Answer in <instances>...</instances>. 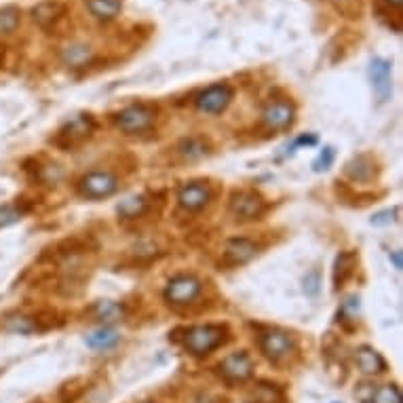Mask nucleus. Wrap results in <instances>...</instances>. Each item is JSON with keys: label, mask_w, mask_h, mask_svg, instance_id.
<instances>
[{"label": "nucleus", "mask_w": 403, "mask_h": 403, "mask_svg": "<svg viewBox=\"0 0 403 403\" xmlns=\"http://www.w3.org/2000/svg\"><path fill=\"white\" fill-rule=\"evenodd\" d=\"M226 340H228V329L224 325L205 323V325H194V327L186 329L184 347L188 349V353H192L196 357H203V355H209L216 349H220Z\"/></svg>", "instance_id": "f257e3e1"}, {"label": "nucleus", "mask_w": 403, "mask_h": 403, "mask_svg": "<svg viewBox=\"0 0 403 403\" xmlns=\"http://www.w3.org/2000/svg\"><path fill=\"white\" fill-rule=\"evenodd\" d=\"M95 131V121L93 116L89 114H81V116H74L65 123L53 140L55 146L63 148V150H72V148H79L81 144H85Z\"/></svg>", "instance_id": "f03ea898"}, {"label": "nucleus", "mask_w": 403, "mask_h": 403, "mask_svg": "<svg viewBox=\"0 0 403 403\" xmlns=\"http://www.w3.org/2000/svg\"><path fill=\"white\" fill-rule=\"evenodd\" d=\"M296 338L283 329H266L260 335V351L273 363H283L296 353Z\"/></svg>", "instance_id": "7ed1b4c3"}, {"label": "nucleus", "mask_w": 403, "mask_h": 403, "mask_svg": "<svg viewBox=\"0 0 403 403\" xmlns=\"http://www.w3.org/2000/svg\"><path fill=\"white\" fill-rule=\"evenodd\" d=\"M156 118V110L150 104H133L127 106L125 110H121L116 114V127L129 136H136V133H144L154 125Z\"/></svg>", "instance_id": "20e7f679"}, {"label": "nucleus", "mask_w": 403, "mask_h": 403, "mask_svg": "<svg viewBox=\"0 0 403 403\" xmlns=\"http://www.w3.org/2000/svg\"><path fill=\"white\" fill-rule=\"evenodd\" d=\"M118 190V178L110 172H89L79 182V192L85 198H108Z\"/></svg>", "instance_id": "39448f33"}, {"label": "nucleus", "mask_w": 403, "mask_h": 403, "mask_svg": "<svg viewBox=\"0 0 403 403\" xmlns=\"http://www.w3.org/2000/svg\"><path fill=\"white\" fill-rule=\"evenodd\" d=\"M203 291V283L194 275H178L176 279L169 281L165 289V300L174 307H186L200 296Z\"/></svg>", "instance_id": "423d86ee"}, {"label": "nucleus", "mask_w": 403, "mask_h": 403, "mask_svg": "<svg viewBox=\"0 0 403 403\" xmlns=\"http://www.w3.org/2000/svg\"><path fill=\"white\" fill-rule=\"evenodd\" d=\"M234 97V91L230 85L226 83H216L211 87H207L205 91H200L194 99V104L200 112L205 114H222Z\"/></svg>", "instance_id": "0eeeda50"}, {"label": "nucleus", "mask_w": 403, "mask_h": 403, "mask_svg": "<svg viewBox=\"0 0 403 403\" xmlns=\"http://www.w3.org/2000/svg\"><path fill=\"white\" fill-rule=\"evenodd\" d=\"M264 211H266L264 198L254 190H239V192H234L232 198H230V214H232L234 220H239V222L258 220Z\"/></svg>", "instance_id": "6e6552de"}, {"label": "nucleus", "mask_w": 403, "mask_h": 403, "mask_svg": "<svg viewBox=\"0 0 403 403\" xmlns=\"http://www.w3.org/2000/svg\"><path fill=\"white\" fill-rule=\"evenodd\" d=\"M260 247L251 241V239H228L224 249H222V264L226 268H237V266H243L247 262H251L256 256H258Z\"/></svg>", "instance_id": "1a4fd4ad"}, {"label": "nucleus", "mask_w": 403, "mask_h": 403, "mask_svg": "<svg viewBox=\"0 0 403 403\" xmlns=\"http://www.w3.org/2000/svg\"><path fill=\"white\" fill-rule=\"evenodd\" d=\"M218 369H220V376L226 382L237 384V382H245L247 378H251L254 361L247 353H232L218 365Z\"/></svg>", "instance_id": "9d476101"}, {"label": "nucleus", "mask_w": 403, "mask_h": 403, "mask_svg": "<svg viewBox=\"0 0 403 403\" xmlns=\"http://www.w3.org/2000/svg\"><path fill=\"white\" fill-rule=\"evenodd\" d=\"M293 116H296L293 104L285 102V99H279V102L266 106V110L262 112V125L268 131H285L287 127H291Z\"/></svg>", "instance_id": "9b49d317"}, {"label": "nucleus", "mask_w": 403, "mask_h": 403, "mask_svg": "<svg viewBox=\"0 0 403 403\" xmlns=\"http://www.w3.org/2000/svg\"><path fill=\"white\" fill-rule=\"evenodd\" d=\"M211 198V190L203 182H190L184 184L178 192V203L186 211H198L203 209Z\"/></svg>", "instance_id": "f8f14e48"}, {"label": "nucleus", "mask_w": 403, "mask_h": 403, "mask_svg": "<svg viewBox=\"0 0 403 403\" xmlns=\"http://www.w3.org/2000/svg\"><path fill=\"white\" fill-rule=\"evenodd\" d=\"M369 79L374 85V93L378 95L380 102H386L393 93V81H391V63L386 59H372L369 63Z\"/></svg>", "instance_id": "ddd939ff"}, {"label": "nucleus", "mask_w": 403, "mask_h": 403, "mask_svg": "<svg viewBox=\"0 0 403 403\" xmlns=\"http://www.w3.org/2000/svg\"><path fill=\"white\" fill-rule=\"evenodd\" d=\"M355 361L359 365V369L367 376H376L382 374L386 369V361L382 359V355L378 351H374L372 347H361L355 353Z\"/></svg>", "instance_id": "4468645a"}, {"label": "nucleus", "mask_w": 403, "mask_h": 403, "mask_svg": "<svg viewBox=\"0 0 403 403\" xmlns=\"http://www.w3.org/2000/svg\"><path fill=\"white\" fill-rule=\"evenodd\" d=\"M357 262H359V258L353 251H342L338 258H335V264H333V287L335 289L344 287V283L353 277Z\"/></svg>", "instance_id": "2eb2a0df"}, {"label": "nucleus", "mask_w": 403, "mask_h": 403, "mask_svg": "<svg viewBox=\"0 0 403 403\" xmlns=\"http://www.w3.org/2000/svg\"><path fill=\"white\" fill-rule=\"evenodd\" d=\"M63 15H65V7L59 5V3H43V5L32 9V19H34L45 30L55 25Z\"/></svg>", "instance_id": "dca6fc26"}, {"label": "nucleus", "mask_w": 403, "mask_h": 403, "mask_svg": "<svg viewBox=\"0 0 403 403\" xmlns=\"http://www.w3.org/2000/svg\"><path fill=\"white\" fill-rule=\"evenodd\" d=\"M347 176L355 182H367L374 178V158L367 154H359L355 156L349 165H347Z\"/></svg>", "instance_id": "f3484780"}, {"label": "nucleus", "mask_w": 403, "mask_h": 403, "mask_svg": "<svg viewBox=\"0 0 403 403\" xmlns=\"http://www.w3.org/2000/svg\"><path fill=\"white\" fill-rule=\"evenodd\" d=\"M121 342V335L112 327H99L87 335V347L95 351H110Z\"/></svg>", "instance_id": "a211bd4d"}, {"label": "nucleus", "mask_w": 403, "mask_h": 403, "mask_svg": "<svg viewBox=\"0 0 403 403\" xmlns=\"http://www.w3.org/2000/svg\"><path fill=\"white\" fill-rule=\"evenodd\" d=\"M87 9L95 19L110 21L121 13L123 0H87Z\"/></svg>", "instance_id": "6ab92c4d"}, {"label": "nucleus", "mask_w": 403, "mask_h": 403, "mask_svg": "<svg viewBox=\"0 0 403 403\" xmlns=\"http://www.w3.org/2000/svg\"><path fill=\"white\" fill-rule=\"evenodd\" d=\"M61 59H63L65 65H72V68H81V65H87L93 59V49L89 45L76 43V45H70V47L63 49Z\"/></svg>", "instance_id": "aec40b11"}, {"label": "nucleus", "mask_w": 403, "mask_h": 403, "mask_svg": "<svg viewBox=\"0 0 403 403\" xmlns=\"http://www.w3.org/2000/svg\"><path fill=\"white\" fill-rule=\"evenodd\" d=\"M247 403H285V395H283V391H281L279 386H275V384L260 382V384L251 391Z\"/></svg>", "instance_id": "412c9836"}, {"label": "nucleus", "mask_w": 403, "mask_h": 403, "mask_svg": "<svg viewBox=\"0 0 403 403\" xmlns=\"http://www.w3.org/2000/svg\"><path fill=\"white\" fill-rule=\"evenodd\" d=\"M91 311H93V317L95 319L104 321V323H114V321H118V319L125 317V307L118 304V302H110V300L97 302V304Z\"/></svg>", "instance_id": "4be33fe9"}, {"label": "nucleus", "mask_w": 403, "mask_h": 403, "mask_svg": "<svg viewBox=\"0 0 403 403\" xmlns=\"http://www.w3.org/2000/svg\"><path fill=\"white\" fill-rule=\"evenodd\" d=\"M21 21V11L17 7H3L0 9V37L13 34Z\"/></svg>", "instance_id": "5701e85b"}, {"label": "nucleus", "mask_w": 403, "mask_h": 403, "mask_svg": "<svg viewBox=\"0 0 403 403\" xmlns=\"http://www.w3.org/2000/svg\"><path fill=\"white\" fill-rule=\"evenodd\" d=\"M178 150H180V154H182L186 161H196V158H203L205 154H209L207 142H203L200 138H190V140L182 142V146H180Z\"/></svg>", "instance_id": "b1692460"}, {"label": "nucleus", "mask_w": 403, "mask_h": 403, "mask_svg": "<svg viewBox=\"0 0 403 403\" xmlns=\"http://www.w3.org/2000/svg\"><path fill=\"white\" fill-rule=\"evenodd\" d=\"M329 3L347 19H359L363 13V0H329Z\"/></svg>", "instance_id": "393cba45"}, {"label": "nucleus", "mask_w": 403, "mask_h": 403, "mask_svg": "<svg viewBox=\"0 0 403 403\" xmlns=\"http://www.w3.org/2000/svg\"><path fill=\"white\" fill-rule=\"evenodd\" d=\"M369 403H401V391L395 384H384V386H376L372 401Z\"/></svg>", "instance_id": "a878e982"}, {"label": "nucleus", "mask_w": 403, "mask_h": 403, "mask_svg": "<svg viewBox=\"0 0 403 403\" xmlns=\"http://www.w3.org/2000/svg\"><path fill=\"white\" fill-rule=\"evenodd\" d=\"M146 211V198L144 196H133L127 198L123 205H118V214L127 216V218H138Z\"/></svg>", "instance_id": "bb28decb"}, {"label": "nucleus", "mask_w": 403, "mask_h": 403, "mask_svg": "<svg viewBox=\"0 0 403 403\" xmlns=\"http://www.w3.org/2000/svg\"><path fill=\"white\" fill-rule=\"evenodd\" d=\"M21 211L17 207H11V205H5V207H0V228H5V226H11L15 222L21 220Z\"/></svg>", "instance_id": "cd10ccee"}, {"label": "nucleus", "mask_w": 403, "mask_h": 403, "mask_svg": "<svg viewBox=\"0 0 403 403\" xmlns=\"http://www.w3.org/2000/svg\"><path fill=\"white\" fill-rule=\"evenodd\" d=\"M374 384H361L359 389H357V399L359 401H363V403H369V401H372V395H374Z\"/></svg>", "instance_id": "c85d7f7f"}, {"label": "nucleus", "mask_w": 403, "mask_h": 403, "mask_svg": "<svg viewBox=\"0 0 403 403\" xmlns=\"http://www.w3.org/2000/svg\"><path fill=\"white\" fill-rule=\"evenodd\" d=\"M331 161H333V150L331 148H325L323 154L319 156V161L315 163V169H327V167L331 165Z\"/></svg>", "instance_id": "c756f323"}, {"label": "nucleus", "mask_w": 403, "mask_h": 403, "mask_svg": "<svg viewBox=\"0 0 403 403\" xmlns=\"http://www.w3.org/2000/svg\"><path fill=\"white\" fill-rule=\"evenodd\" d=\"M304 283H307V291H309L311 296H315V293L319 291V273H317V271H313V273L307 277V281H304Z\"/></svg>", "instance_id": "7c9ffc66"}, {"label": "nucleus", "mask_w": 403, "mask_h": 403, "mask_svg": "<svg viewBox=\"0 0 403 403\" xmlns=\"http://www.w3.org/2000/svg\"><path fill=\"white\" fill-rule=\"evenodd\" d=\"M393 262H395V268H397V271H401V254H399V251L393 254Z\"/></svg>", "instance_id": "2f4dec72"}]
</instances>
